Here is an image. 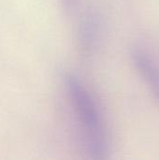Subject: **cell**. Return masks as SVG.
I'll use <instances>...</instances> for the list:
<instances>
[{
	"label": "cell",
	"instance_id": "cell-1",
	"mask_svg": "<svg viewBox=\"0 0 159 160\" xmlns=\"http://www.w3.org/2000/svg\"><path fill=\"white\" fill-rule=\"evenodd\" d=\"M64 84L71 107L83 132L85 146L93 159H107L110 155V139L103 113L88 87L73 72H67Z\"/></svg>",
	"mask_w": 159,
	"mask_h": 160
},
{
	"label": "cell",
	"instance_id": "cell-2",
	"mask_svg": "<svg viewBox=\"0 0 159 160\" xmlns=\"http://www.w3.org/2000/svg\"><path fill=\"white\" fill-rule=\"evenodd\" d=\"M103 37V22L94 8H86L81 15L76 28V46L82 56L93 55Z\"/></svg>",
	"mask_w": 159,
	"mask_h": 160
},
{
	"label": "cell",
	"instance_id": "cell-3",
	"mask_svg": "<svg viewBox=\"0 0 159 160\" xmlns=\"http://www.w3.org/2000/svg\"><path fill=\"white\" fill-rule=\"evenodd\" d=\"M131 58L138 73L148 86L155 100L159 104V63L141 48L132 50Z\"/></svg>",
	"mask_w": 159,
	"mask_h": 160
},
{
	"label": "cell",
	"instance_id": "cell-4",
	"mask_svg": "<svg viewBox=\"0 0 159 160\" xmlns=\"http://www.w3.org/2000/svg\"><path fill=\"white\" fill-rule=\"evenodd\" d=\"M81 1L82 0H59L63 11L69 16L78 10L81 5Z\"/></svg>",
	"mask_w": 159,
	"mask_h": 160
}]
</instances>
